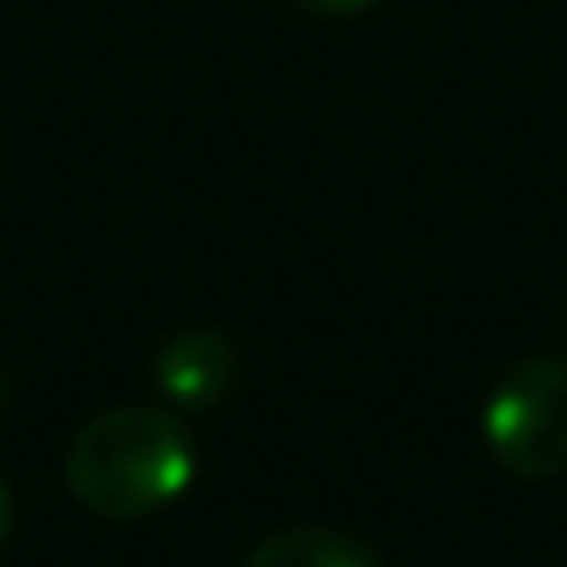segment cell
I'll list each match as a JSON object with an SVG mask.
<instances>
[{
    "instance_id": "cell-1",
    "label": "cell",
    "mask_w": 567,
    "mask_h": 567,
    "mask_svg": "<svg viewBox=\"0 0 567 567\" xmlns=\"http://www.w3.org/2000/svg\"><path fill=\"white\" fill-rule=\"evenodd\" d=\"M68 495L106 523H140L173 506L195 478V440L173 406L123 401L79 423L62 462Z\"/></svg>"
},
{
    "instance_id": "cell-2",
    "label": "cell",
    "mask_w": 567,
    "mask_h": 567,
    "mask_svg": "<svg viewBox=\"0 0 567 567\" xmlns=\"http://www.w3.org/2000/svg\"><path fill=\"white\" fill-rule=\"evenodd\" d=\"M484 445L489 456L523 478L545 484L567 473V357H523L512 362L484 401Z\"/></svg>"
},
{
    "instance_id": "cell-3",
    "label": "cell",
    "mask_w": 567,
    "mask_h": 567,
    "mask_svg": "<svg viewBox=\"0 0 567 567\" xmlns=\"http://www.w3.org/2000/svg\"><path fill=\"white\" fill-rule=\"evenodd\" d=\"M151 384L173 412H212L239 384V346L223 329H178L156 346Z\"/></svg>"
},
{
    "instance_id": "cell-4",
    "label": "cell",
    "mask_w": 567,
    "mask_h": 567,
    "mask_svg": "<svg viewBox=\"0 0 567 567\" xmlns=\"http://www.w3.org/2000/svg\"><path fill=\"white\" fill-rule=\"evenodd\" d=\"M239 567H379V550L329 523H296L256 539Z\"/></svg>"
},
{
    "instance_id": "cell-5",
    "label": "cell",
    "mask_w": 567,
    "mask_h": 567,
    "mask_svg": "<svg viewBox=\"0 0 567 567\" xmlns=\"http://www.w3.org/2000/svg\"><path fill=\"white\" fill-rule=\"evenodd\" d=\"M301 12H318V18H357L368 7H379V0H296Z\"/></svg>"
},
{
    "instance_id": "cell-6",
    "label": "cell",
    "mask_w": 567,
    "mask_h": 567,
    "mask_svg": "<svg viewBox=\"0 0 567 567\" xmlns=\"http://www.w3.org/2000/svg\"><path fill=\"white\" fill-rule=\"evenodd\" d=\"M7 539H12V489L0 478V550H7Z\"/></svg>"
},
{
    "instance_id": "cell-7",
    "label": "cell",
    "mask_w": 567,
    "mask_h": 567,
    "mask_svg": "<svg viewBox=\"0 0 567 567\" xmlns=\"http://www.w3.org/2000/svg\"><path fill=\"white\" fill-rule=\"evenodd\" d=\"M7 395H12V379H7V362H0V417H7Z\"/></svg>"
}]
</instances>
